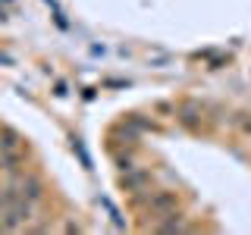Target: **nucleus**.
<instances>
[{"instance_id": "f257e3e1", "label": "nucleus", "mask_w": 251, "mask_h": 235, "mask_svg": "<svg viewBox=\"0 0 251 235\" xmlns=\"http://www.w3.org/2000/svg\"><path fill=\"white\" fill-rule=\"evenodd\" d=\"M13 182L16 188H19V198L22 201H31V204H38V201H44V191H47V185H44V179L38 176V172H25L22 169L19 176H13Z\"/></svg>"}, {"instance_id": "f03ea898", "label": "nucleus", "mask_w": 251, "mask_h": 235, "mask_svg": "<svg viewBox=\"0 0 251 235\" xmlns=\"http://www.w3.org/2000/svg\"><path fill=\"white\" fill-rule=\"evenodd\" d=\"M141 201H145L148 213H154V216H163V213H173V210H176V204H179V194H176V191H170V188H160V191H148Z\"/></svg>"}, {"instance_id": "7ed1b4c3", "label": "nucleus", "mask_w": 251, "mask_h": 235, "mask_svg": "<svg viewBox=\"0 0 251 235\" xmlns=\"http://www.w3.org/2000/svg\"><path fill=\"white\" fill-rule=\"evenodd\" d=\"M120 185H123L129 194H138V198H145L148 188H151V172L141 169V166H132V169H126V172H123Z\"/></svg>"}, {"instance_id": "20e7f679", "label": "nucleus", "mask_w": 251, "mask_h": 235, "mask_svg": "<svg viewBox=\"0 0 251 235\" xmlns=\"http://www.w3.org/2000/svg\"><path fill=\"white\" fill-rule=\"evenodd\" d=\"M176 119L182 122L188 132H198L201 129V107L195 104V100H182V104L176 107Z\"/></svg>"}, {"instance_id": "39448f33", "label": "nucleus", "mask_w": 251, "mask_h": 235, "mask_svg": "<svg viewBox=\"0 0 251 235\" xmlns=\"http://www.w3.org/2000/svg\"><path fill=\"white\" fill-rule=\"evenodd\" d=\"M192 226L185 223V216L179 213V210H173V213H163L160 219L154 223V232H163V235H173V232H188Z\"/></svg>"}, {"instance_id": "423d86ee", "label": "nucleus", "mask_w": 251, "mask_h": 235, "mask_svg": "<svg viewBox=\"0 0 251 235\" xmlns=\"http://www.w3.org/2000/svg\"><path fill=\"white\" fill-rule=\"evenodd\" d=\"M22 169H25L22 147H16V151H0V172H3V176H19Z\"/></svg>"}, {"instance_id": "0eeeda50", "label": "nucleus", "mask_w": 251, "mask_h": 235, "mask_svg": "<svg viewBox=\"0 0 251 235\" xmlns=\"http://www.w3.org/2000/svg\"><path fill=\"white\" fill-rule=\"evenodd\" d=\"M16 147H22V135L10 125H0V151H16Z\"/></svg>"}, {"instance_id": "6e6552de", "label": "nucleus", "mask_w": 251, "mask_h": 235, "mask_svg": "<svg viewBox=\"0 0 251 235\" xmlns=\"http://www.w3.org/2000/svg\"><path fill=\"white\" fill-rule=\"evenodd\" d=\"M235 129L242 138H251V113H239L235 116Z\"/></svg>"}, {"instance_id": "1a4fd4ad", "label": "nucleus", "mask_w": 251, "mask_h": 235, "mask_svg": "<svg viewBox=\"0 0 251 235\" xmlns=\"http://www.w3.org/2000/svg\"><path fill=\"white\" fill-rule=\"evenodd\" d=\"M63 232H82V226H78V223H66V226H63Z\"/></svg>"}]
</instances>
